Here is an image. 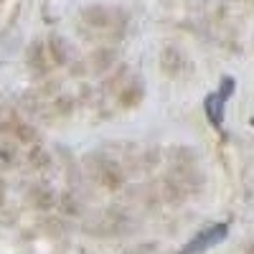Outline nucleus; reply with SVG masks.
I'll list each match as a JSON object with an SVG mask.
<instances>
[{
    "label": "nucleus",
    "mask_w": 254,
    "mask_h": 254,
    "mask_svg": "<svg viewBox=\"0 0 254 254\" xmlns=\"http://www.w3.org/2000/svg\"><path fill=\"white\" fill-rule=\"evenodd\" d=\"M226 234H229V224H224V221L208 224L190 242H186V247L181 249V254H203L206 249H214L216 244H221L226 239Z\"/></svg>",
    "instance_id": "f03ea898"
},
{
    "label": "nucleus",
    "mask_w": 254,
    "mask_h": 254,
    "mask_svg": "<svg viewBox=\"0 0 254 254\" xmlns=\"http://www.w3.org/2000/svg\"><path fill=\"white\" fill-rule=\"evenodd\" d=\"M163 71L165 74H171V76H178L181 74V69H186L188 64H186V56L178 51V49H173V46H168L165 51H163Z\"/></svg>",
    "instance_id": "20e7f679"
},
{
    "label": "nucleus",
    "mask_w": 254,
    "mask_h": 254,
    "mask_svg": "<svg viewBox=\"0 0 254 254\" xmlns=\"http://www.w3.org/2000/svg\"><path fill=\"white\" fill-rule=\"evenodd\" d=\"M81 18H84V23H87V26L107 28V26L115 23V10L107 8V5H89V8H84Z\"/></svg>",
    "instance_id": "7ed1b4c3"
},
{
    "label": "nucleus",
    "mask_w": 254,
    "mask_h": 254,
    "mask_svg": "<svg viewBox=\"0 0 254 254\" xmlns=\"http://www.w3.org/2000/svg\"><path fill=\"white\" fill-rule=\"evenodd\" d=\"M237 92V79L234 76H224L219 89L206 94L203 99V110H206V117L208 122L216 127V130H224V115H226V102L231 99V94Z\"/></svg>",
    "instance_id": "f257e3e1"
}]
</instances>
